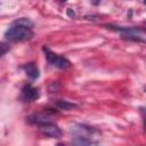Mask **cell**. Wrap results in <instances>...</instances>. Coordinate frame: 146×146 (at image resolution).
<instances>
[{"label":"cell","instance_id":"cell-11","mask_svg":"<svg viewBox=\"0 0 146 146\" xmlns=\"http://www.w3.org/2000/svg\"><path fill=\"white\" fill-rule=\"evenodd\" d=\"M57 146H65V145H63V144H58Z\"/></svg>","mask_w":146,"mask_h":146},{"label":"cell","instance_id":"cell-9","mask_svg":"<svg viewBox=\"0 0 146 146\" xmlns=\"http://www.w3.org/2000/svg\"><path fill=\"white\" fill-rule=\"evenodd\" d=\"M55 104H56V106H57L59 110H65V111H71V110H73V108H76V107H78V105H75V104H73V103H70V102H67V100H62V99L57 100Z\"/></svg>","mask_w":146,"mask_h":146},{"label":"cell","instance_id":"cell-10","mask_svg":"<svg viewBox=\"0 0 146 146\" xmlns=\"http://www.w3.org/2000/svg\"><path fill=\"white\" fill-rule=\"evenodd\" d=\"M9 49H10L9 44H7L5 42H0V57H2L6 52H8Z\"/></svg>","mask_w":146,"mask_h":146},{"label":"cell","instance_id":"cell-6","mask_svg":"<svg viewBox=\"0 0 146 146\" xmlns=\"http://www.w3.org/2000/svg\"><path fill=\"white\" fill-rule=\"evenodd\" d=\"M71 132H72L75 137L89 138V137L95 132V129H92V128H90V127H87V125H83V124H76V125L72 127Z\"/></svg>","mask_w":146,"mask_h":146},{"label":"cell","instance_id":"cell-2","mask_svg":"<svg viewBox=\"0 0 146 146\" xmlns=\"http://www.w3.org/2000/svg\"><path fill=\"white\" fill-rule=\"evenodd\" d=\"M106 26L108 29L119 31L121 33L122 39L138 41V42H145L146 33L143 27H121V26H113V25H106Z\"/></svg>","mask_w":146,"mask_h":146},{"label":"cell","instance_id":"cell-5","mask_svg":"<svg viewBox=\"0 0 146 146\" xmlns=\"http://www.w3.org/2000/svg\"><path fill=\"white\" fill-rule=\"evenodd\" d=\"M40 97L39 89L35 87H32L31 84H26L22 89V98L25 102H34Z\"/></svg>","mask_w":146,"mask_h":146},{"label":"cell","instance_id":"cell-3","mask_svg":"<svg viewBox=\"0 0 146 146\" xmlns=\"http://www.w3.org/2000/svg\"><path fill=\"white\" fill-rule=\"evenodd\" d=\"M43 51H44V54H46V58H47V60L52 65V66H56V67H58V68H62V70H66V68H68L70 66H71V62L66 58V57H64V56H62V55H58V54H56V52H52L50 49H48V48H43Z\"/></svg>","mask_w":146,"mask_h":146},{"label":"cell","instance_id":"cell-7","mask_svg":"<svg viewBox=\"0 0 146 146\" xmlns=\"http://www.w3.org/2000/svg\"><path fill=\"white\" fill-rule=\"evenodd\" d=\"M23 70L26 73V75L30 76L32 80L39 78V68H38V66L34 63H27V64H25L23 66Z\"/></svg>","mask_w":146,"mask_h":146},{"label":"cell","instance_id":"cell-8","mask_svg":"<svg viewBox=\"0 0 146 146\" xmlns=\"http://www.w3.org/2000/svg\"><path fill=\"white\" fill-rule=\"evenodd\" d=\"M72 146H97V143L90 138L74 137L72 140Z\"/></svg>","mask_w":146,"mask_h":146},{"label":"cell","instance_id":"cell-1","mask_svg":"<svg viewBox=\"0 0 146 146\" xmlns=\"http://www.w3.org/2000/svg\"><path fill=\"white\" fill-rule=\"evenodd\" d=\"M33 23L27 18H19L5 32V36L10 42H23L33 38Z\"/></svg>","mask_w":146,"mask_h":146},{"label":"cell","instance_id":"cell-4","mask_svg":"<svg viewBox=\"0 0 146 146\" xmlns=\"http://www.w3.org/2000/svg\"><path fill=\"white\" fill-rule=\"evenodd\" d=\"M39 129H40V132L46 136V137H49V138H60L63 132L60 130V128L52 123V122H47V123H43L41 125H39Z\"/></svg>","mask_w":146,"mask_h":146}]
</instances>
